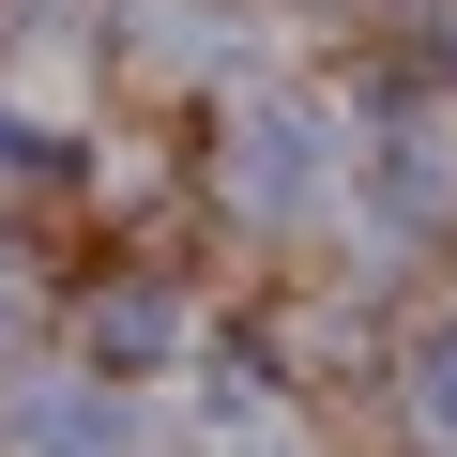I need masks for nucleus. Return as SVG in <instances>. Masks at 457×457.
Returning <instances> with one entry per match:
<instances>
[{
	"label": "nucleus",
	"instance_id": "f257e3e1",
	"mask_svg": "<svg viewBox=\"0 0 457 457\" xmlns=\"http://www.w3.org/2000/svg\"><path fill=\"white\" fill-rule=\"evenodd\" d=\"M31 442H46V457H122V411H92V396H31Z\"/></svg>",
	"mask_w": 457,
	"mask_h": 457
},
{
	"label": "nucleus",
	"instance_id": "f03ea898",
	"mask_svg": "<svg viewBox=\"0 0 457 457\" xmlns=\"http://www.w3.org/2000/svg\"><path fill=\"white\" fill-rule=\"evenodd\" d=\"M245 168H260V183H275V198H290V183H305V168H320V122H260V137H245Z\"/></svg>",
	"mask_w": 457,
	"mask_h": 457
}]
</instances>
